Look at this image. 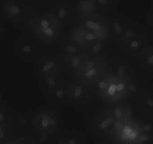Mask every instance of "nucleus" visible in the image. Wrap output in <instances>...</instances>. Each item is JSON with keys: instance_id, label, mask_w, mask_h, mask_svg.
Instances as JSON below:
<instances>
[{"instance_id": "6ab92c4d", "label": "nucleus", "mask_w": 153, "mask_h": 144, "mask_svg": "<svg viewBox=\"0 0 153 144\" xmlns=\"http://www.w3.org/2000/svg\"><path fill=\"white\" fill-rule=\"evenodd\" d=\"M76 10L81 20L99 13L94 0H76Z\"/></svg>"}, {"instance_id": "2eb2a0df", "label": "nucleus", "mask_w": 153, "mask_h": 144, "mask_svg": "<svg viewBox=\"0 0 153 144\" xmlns=\"http://www.w3.org/2000/svg\"><path fill=\"white\" fill-rule=\"evenodd\" d=\"M86 55L87 53L71 55H59L60 57V60H61L63 70L75 77L78 73Z\"/></svg>"}, {"instance_id": "4be33fe9", "label": "nucleus", "mask_w": 153, "mask_h": 144, "mask_svg": "<svg viewBox=\"0 0 153 144\" xmlns=\"http://www.w3.org/2000/svg\"><path fill=\"white\" fill-rule=\"evenodd\" d=\"M139 58L141 67L146 71L153 72V45L148 46Z\"/></svg>"}, {"instance_id": "39448f33", "label": "nucleus", "mask_w": 153, "mask_h": 144, "mask_svg": "<svg viewBox=\"0 0 153 144\" xmlns=\"http://www.w3.org/2000/svg\"><path fill=\"white\" fill-rule=\"evenodd\" d=\"M1 11L6 20L17 24H26L33 14L32 5L22 0H5Z\"/></svg>"}, {"instance_id": "5701e85b", "label": "nucleus", "mask_w": 153, "mask_h": 144, "mask_svg": "<svg viewBox=\"0 0 153 144\" xmlns=\"http://www.w3.org/2000/svg\"><path fill=\"white\" fill-rule=\"evenodd\" d=\"M57 143L61 144H79L84 143V137L79 132L71 131L65 134L59 140H57Z\"/></svg>"}, {"instance_id": "f03ea898", "label": "nucleus", "mask_w": 153, "mask_h": 144, "mask_svg": "<svg viewBox=\"0 0 153 144\" xmlns=\"http://www.w3.org/2000/svg\"><path fill=\"white\" fill-rule=\"evenodd\" d=\"M60 116L58 111L51 107H43L34 113L31 126L39 137H49L58 131L60 126Z\"/></svg>"}, {"instance_id": "f3484780", "label": "nucleus", "mask_w": 153, "mask_h": 144, "mask_svg": "<svg viewBox=\"0 0 153 144\" xmlns=\"http://www.w3.org/2000/svg\"><path fill=\"white\" fill-rule=\"evenodd\" d=\"M137 143H153V120H142L138 126V135L135 140Z\"/></svg>"}, {"instance_id": "dca6fc26", "label": "nucleus", "mask_w": 153, "mask_h": 144, "mask_svg": "<svg viewBox=\"0 0 153 144\" xmlns=\"http://www.w3.org/2000/svg\"><path fill=\"white\" fill-rule=\"evenodd\" d=\"M136 99L137 106L141 113L147 116H153V90H143Z\"/></svg>"}, {"instance_id": "20e7f679", "label": "nucleus", "mask_w": 153, "mask_h": 144, "mask_svg": "<svg viewBox=\"0 0 153 144\" xmlns=\"http://www.w3.org/2000/svg\"><path fill=\"white\" fill-rule=\"evenodd\" d=\"M123 52L131 57H140L148 47L145 35L134 25L119 42Z\"/></svg>"}, {"instance_id": "6e6552de", "label": "nucleus", "mask_w": 153, "mask_h": 144, "mask_svg": "<svg viewBox=\"0 0 153 144\" xmlns=\"http://www.w3.org/2000/svg\"><path fill=\"white\" fill-rule=\"evenodd\" d=\"M119 122L110 113L105 110L98 113L92 120V126L94 132L98 136L107 137L112 136L117 132Z\"/></svg>"}, {"instance_id": "9d476101", "label": "nucleus", "mask_w": 153, "mask_h": 144, "mask_svg": "<svg viewBox=\"0 0 153 144\" xmlns=\"http://www.w3.org/2000/svg\"><path fill=\"white\" fill-rule=\"evenodd\" d=\"M91 95V87L75 79L70 82L69 104L74 106H80L86 104Z\"/></svg>"}, {"instance_id": "a211bd4d", "label": "nucleus", "mask_w": 153, "mask_h": 144, "mask_svg": "<svg viewBox=\"0 0 153 144\" xmlns=\"http://www.w3.org/2000/svg\"><path fill=\"white\" fill-rule=\"evenodd\" d=\"M86 53L83 47L72 41L68 37L62 39L59 44V55H71Z\"/></svg>"}, {"instance_id": "ddd939ff", "label": "nucleus", "mask_w": 153, "mask_h": 144, "mask_svg": "<svg viewBox=\"0 0 153 144\" xmlns=\"http://www.w3.org/2000/svg\"><path fill=\"white\" fill-rule=\"evenodd\" d=\"M69 94L70 82L62 79L52 90L45 95L55 105H63L69 103Z\"/></svg>"}, {"instance_id": "c85d7f7f", "label": "nucleus", "mask_w": 153, "mask_h": 144, "mask_svg": "<svg viewBox=\"0 0 153 144\" xmlns=\"http://www.w3.org/2000/svg\"><path fill=\"white\" fill-rule=\"evenodd\" d=\"M8 101H9V95L3 87L0 86V105H8Z\"/></svg>"}, {"instance_id": "0eeeda50", "label": "nucleus", "mask_w": 153, "mask_h": 144, "mask_svg": "<svg viewBox=\"0 0 153 144\" xmlns=\"http://www.w3.org/2000/svg\"><path fill=\"white\" fill-rule=\"evenodd\" d=\"M16 56L24 62L36 61L41 52L39 41L32 37L23 36L16 40L14 46Z\"/></svg>"}, {"instance_id": "7ed1b4c3", "label": "nucleus", "mask_w": 153, "mask_h": 144, "mask_svg": "<svg viewBox=\"0 0 153 144\" xmlns=\"http://www.w3.org/2000/svg\"><path fill=\"white\" fill-rule=\"evenodd\" d=\"M107 69L106 59L87 54L75 78L92 87L105 77Z\"/></svg>"}, {"instance_id": "4468645a", "label": "nucleus", "mask_w": 153, "mask_h": 144, "mask_svg": "<svg viewBox=\"0 0 153 144\" xmlns=\"http://www.w3.org/2000/svg\"><path fill=\"white\" fill-rule=\"evenodd\" d=\"M111 37L117 41L120 42L125 34L134 26L128 20L122 16H115L109 20Z\"/></svg>"}, {"instance_id": "b1692460", "label": "nucleus", "mask_w": 153, "mask_h": 144, "mask_svg": "<svg viewBox=\"0 0 153 144\" xmlns=\"http://www.w3.org/2000/svg\"><path fill=\"white\" fill-rule=\"evenodd\" d=\"M62 79L61 76H59V77L49 76V77H45L39 79V84H40V87L43 92L47 94L50 91L52 90L59 83Z\"/></svg>"}, {"instance_id": "f257e3e1", "label": "nucleus", "mask_w": 153, "mask_h": 144, "mask_svg": "<svg viewBox=\"0 0 153 144\" xmlns=\"http://www.w3.org/2000/svg\"><path fill=\"white\" fill-rule=\"evenodd\" d=\"M26 26L39 42L45 45H58L63 39V26L51 11L33 14Z\"/></svg>"}, {"instance_id": "393cba45", "label": "nucleus", "mask_w": 153, "mask_h": 144, "mask_svg": "<svg viewBox=\"0 0 153 144\" xmlns=\"http://www.w3.org/2000/svg\"><path fill=\"white\" fill-rule=\"evenodd\" d=\"M14 115L10 110L8 105H0V124L13 126Z\"/></svg>"}, {"instance_id": "cd10ccee", "label": "nucleus", "mask_w": 153, "mask_h": 144, "mask_svg": "<svg viewBox=\"0 0 153 144\" xmlns=\"http://www.w3.org/2000/svg\"><path fill=\"white\" fill-rule=\"evenodd\" d=\"M14 120H15L20 127L26 128L29 126L32 118L29 119V117L25 114H17V115L14 117Z\"/></svg>"}, {"instance_id": "bb28decb", "label": "nucleus", "mask_w": 153, "mask_h": 144, "mask_svg": "<svg viewBox=\"0 0 153 144\" xmlns=\"http://www.w3.org/2000/svg\"><path fill=\"white\" fill-rule=\"evenodd\" d=\"M97 10L100 14L107 13L113 8L115 0H94Z\"/></svg>"}, {"instance_id": "7c9ffc66", "label": "nucleus", "mask_w": 153, "mask_h": 144, "mask_svg": "<svg viewBox=\"0 0 153 144\" xmlns=\"http://www.w3.org/2000/svg\"><path fill=\"white\" fill-rule=\"evenodd\" d=\"M2 24H1V23H0V36H1V35H2Z\"/></svg>"}, {"instance_id": "f8f14e48", "label": "nucleus", "mask_w": 153, "mask_h": 144, "mask_svg": "<svg viewBox=\"0 0 153 144\" xmlns=\"http://www.w3.org/2000/svg\"><path fill=\"white\" fill-rule=\"evenodd\" d=\"M68 38L83 47L85 50L91 43L98 40L95 35L80 22L71 30Z\"/></svg>"}, {"instance_id": "412c9836", "label": "nucleus", "mask_w": 153, "mask_h": 144, "mask_svg": "<svg viewBox=\"0 0 153 144\" xmlns=\"http://www.w3.org/2000/svg\"><path fill=\"white\" fill-rule=\"evenodd\" d=\"M120 123H127L131 117V109L128 105H123L108 109Z\"/></svg>"}, {"instance_id": "aec40b11", "label": "nucleus", "mask_w": 153, "mask_h": 144, "mask_svg": "<svg viewBox=\"0 0 153 144\" xmlns=\"http://www.w3.org/2000/svg\"><path fill=\"white\" fill-rule=\"evenodd\" d=\"M107 42V41L98 40L95 41L86 48V53L92 56L107 59L110 51V47Z\"/></svg>"}, {"instance_id": "c756f323", "label": "nucleus", "mask_w": 153, "mask_h": 144, "mask_svg": "<svg viewBox=\"0 0 153 144\" xmlns=\"http://www.w3.org/2000/svg\"><path fill=\"white\" fill-rule=\"evenodd\" d=\"M36 140L35 139H31L28 137H19L15 140H11L9 143H35Z\"/></svg>"}, {"instance_id": "9b49d317", "label": "nucleus", "mask_w": 153, "mask_h": 144, "mask_svg": "<svg viewBox=\"0 0 153 144\" xmlns=\"http://www.w3.org/2000/svg\"><path fill=\"white\" fill-rule=\"evenodd\" d=\"M51 13L63 27L68 26L73 21L75 11L73 5L68 0H57L51 6Z\"/></svg>"}, {"instance_id": "423d86ee", "label": "nucleus", "mask_w": 153, "mask_h": 144, "mask_svg": "<svg viewBox=\"0 0 153 144\" xmlns=\"http://www.w3.org/2000/svg\"><path fill=\"white\" fill-rule=\"evenodd\" d=\"M34 70L38 79L49 76H62L63 68L59 55L48 52L38 57L35 61Z\"/></svg>"}, {"instance_id": "a878e982", "label": "nucleus", "mask_w": 153, "mask_h": 144, "mask_svg": "<svg viewBox=\"0 0 153 144\" xmlns=\"http://www.w3.org/2000/svg\"><path fill=\"white\" fill-rule=\"evenodd\" d=\"M12 138V126L0 124V143H9Z\"/></svg>"}, {"instance_id": "1a4fd4ad", "label": "nucleus", "mask_w": 153, "mask_h": 144, "mask_svg": "<svg viewBox=\"0 0 153 144\" xmlns=\"http://www.w3.org/2000/svg\"><path fill=\"white\" fill-rule=\"evenodd\" d=\"M80 23L89 29L98 40L107 41L111 37L109 20L103 17L100 13L82 19Z\"/></svg>"}]
</instances>
